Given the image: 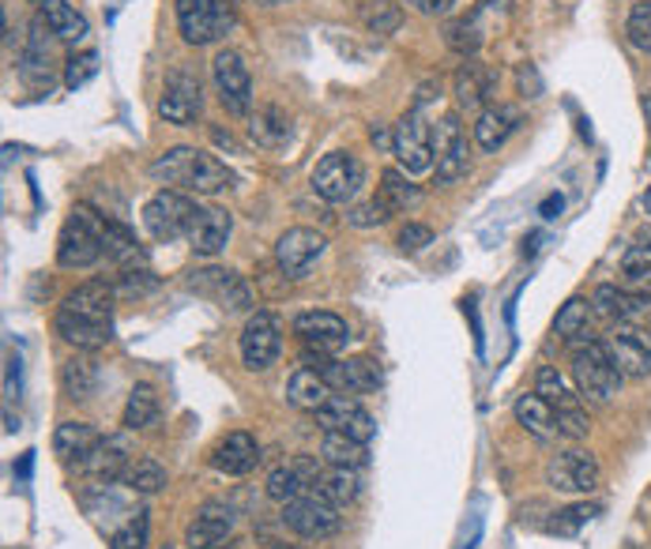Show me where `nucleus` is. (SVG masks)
Instances as JSON below:
<instances>
[{
	"label": "nucleus",
	"instance_id": "obj_33",
	"mask_svg": "<svg viewBox=\"0 0 651 549\" xmlns=\"http://www.w3.org/2000/svg\"><path fill=\"white\" fill-rule=\"evenodd\" d=\"M230 185H234V174L219 163V158L207 155V151H196L189 185H185L189 193H196V196H219V193H226Z\"/></svg>",
	"mask_w": 651,
	"mask_h": 549
},
{
	"label": "nucleus",
	"instance_id": "obj_53",
	"mask_svg": "<svg viewBox=\"0 0 651 549\" xmlns=\"http://www.w3.org/2000/svg\"><path fill=\"white\" fill-rule=\"evenodd\" d=\"M388 207H384V199L377 196V199H369V204H358L351 212V223L354 226H381V223H388Z\"/></svg>",
	"mask_w": 651,
	"mask_h": 549
},
{
	"label": "nucleus",
	"instance_id": "obj_61",
	"mask_svg": "<svg viewBox=\"0 0 651 549\" xmlns=\"http://www.w3.org/2000/svg\"><path fill=\"white\" fill-rule=\"evenodd\" d=\"M272 549H294V546H272Z\"/></svg>",
	"mask_w": 651,
	"mask_h": 549
},
{
	"label": "nucleus",
	"instance_id": "obj_11",
	"mask_svg": "<svg viewBox=\"0 0 651 549\" xmlns=\"http://www.w3.org/2000/svg\"><path fill=\"white\" fill-rule=\"evenodd\" d=\"M610 362L625 381H644L651 373V339L633 324H614V332L603 339Z\"/></svg>",
	"mask_w": 651,
	"mask_h": 549
},
{
	"label": "nucleus",
	"instance_id": "obj_1",
	"mask_svg": "<svg viewBox=\"0 0 651 549\" xmlns=\"http://www.w3.org/2000/svg\"><path fill=\"white\" fill-rule=\"evenodd\" d=\"M114 302L117 291L102 278L95 283L76 286L72 294L65 297V305L57 308V335L65 343H72L76 351H98L114 339Z\"/></svg>",
	"mask_w": 651,
	"mask_h": 549
},
{
	"label": "nucleus",
	"instance_id": "obj_18",
	"mask_svg": "<svg viewBox=\"0 0 651 549\" xmlns=\"http://www.w3.org/2000/svg\"><path fill=\"white\" fill-rule=\"evenodd\" d=\"M204 109V95H200V79L189 76L185 68H177L170 76V84H166V95L159 98V117L166 125H193L196 117H200Z\"/></svg>",
	"mask_w": 651,
	"mask_h": 549
},
{
	"label": "nucleus",
	"instance_id": "obj_26",
	"mask_svg": "<svg viewBox=\"0 0 651 549\" xmlns=\"http://www.w3.org/2000/svg\"><path fill=\"white\" fill-rule=\"evenodd\" d=\"M98 441H102V433H98L95 425H87V422H61V425H57V433H53V452H57L61 463L80 467L83 459L95 452Z\"/></svg>",
	"mask_w": 651,
	"mask_h": 549
},
{
	"label": "nucleus",
	"instance_id": "obj_27",
	"mask_svg": "<svg viewBox=\"0 0 651 549\" xmlns=\"http://www.w3.org/2000/svg\"><path fill=\"white\" fill-rule=\"evenodd\" d=\"M332 399V388L324 381L320 373H313V369H294L290 381H286V403L298 406V411H309L317 414L324 403Z\"/></svg>",
	"mask_w": 651,
	"mask_h": 549
},
{
	"label": "nucleus",
	"instance_id": "obj_3",
	"mask_svg": "<svg viewBox=\"0 0 651 549\" xmlns=\"http://www.w3.org/2000/svg\"><path fill=\"white\" fill-rule=\"evenodd\" d=\"M102 226H106V218H98L91 207H76V212L68 215V223L61 226V237H57V264L68 267V272L91 267L95 259L106 253Z\"/></svg>",
	"mask_w": 651,
	"mask_h": 549
},
{
	"label": "nucleus",
	"instance_id": "obj_56",
	"mask_svg": "<svg viewBox=\"0 0 651 549\" xmlns=\"http://www.w3.org/2000/svg\"><path fill=\"white\" fill-rule=\"evenodd\" d=\"M629 278V291L640 294V297H651V267L648 272H640V275H625Z\"/></svg>",
	"mask_w": 651,
	"mask_h": 549
},
{
	"label": "nucleus",
	"instance_id": "obj_5",
	"mask_svg": "<svg viewBox=\"0 0 651 549\" xmlns=\"http://www.w3.org/2000/svg\"><path fill=\"white\" fill-rule=\"evenodd\" d=\"M196 215V204L189 196H181L177 188H162L144 204V226L155 242H177L181 234H189Z\"/></svg>",
	"mask_w": 651,
	"mask_h": 549
},
{
	"label": "nucleus",
	"instance_id": "obj_10",
	"mask_svg": "<svg viewBox=\"0 0 651 549\" xmlns=\"http://www.w3.org/2000/svg\"><path fill=\"white\" fill-rule=\"evenodd\" d=\"M392 155L400 158L403 174H426L433 166V128L422 121L418 109L400 117L396 133H392Z\"/></svg>",
	"mask_w": 651,
	"mask_h": 549
},
{
	"label": "nucleus",
	"instance_id": "obj_63",
	"mask_svg": "<svg viewBox=\"0 0 651 549\" xmlns=\"http://www.w3.org/2000/svg\"><path fill=\"white\" fill-rule=\"evenodd\" d=\"M166 549H174V546H166Z\"/></svg>",
	"mask_w": 651,
	"mask_h": 549
},
{
	"label": "nucleus",
	"instance_id": "obj_25",
	"mask_svg": "<svg viewBox=\"0 0 651 549\" xmlns=\"http://www.w3.org/2000/svg\"><path fill=\"white\" fill-rule=\"evenodd\" d=\"M648 305H651V297H640L633 291H618V286H610V283L591 294V308L610 324H633L644 316Z\"/></svg>",
	"mask_w": 651,
	"mask_h": 549
},
{
	"label": "nucleus",
	"instance_id": "obj_45",
	"mask_svg": "<svg viewBox=\"0 0 651 549\" xmlns=\"http://www.w3.org/2000/svg\"><path fill=\"white\" fill-rule=\"evenodd\" d=\"M595 516H599V504H569L550 519V535H576Z\"/></svg>",
	"mask_w": 651,
	"mask_h": 549
},
{
	"label": "nucleus",
	"instance_id": "obj_30",
	"mask_svg": "<svg viewBox=\"0 0 651 549\" xmlns=\"http://www.w3.org/2000/svg\"><path fill=\"white\" fill-rule=\"evenodd\" d=\"M42 4V16L46 19V27H49V35L57 38V42H83L87 38V19L76 12L68 0H38Z\"/></svg>",
	"mask_w": 651,
	"mask_h": 549
},
{
	"label": "nucleus",
	"instance_id": "obj_34",
	"mask_svg": "<svg viewBox=\"0 0 651 549\" xmlns=\"http://www.w3.org/2000/svg\"><path fill=\"white\" fill-rule=\"evenodd\" d=\"M159 395H155L151 384H136L132 392H128V403H125V414H121V425L128 433H140V429H151L159 422Z\"/></svg>",
	"mask_w": 651,
	"mask_h": 549
},
{
	"label": "nucleus",
	"instance_id": "obj_29",
	"mask_svg": "<svg viewBox=\"0 0 651 549\" xmlns=\"http://www.w3.org/2000/svg\"><path fill=\"white\" fill-rule=\"evenodd\" d=\"M516 125H520V114L516 109H509V106H486L479 114V121H475V144L482 147V151H497L505 139L516 133Z\"/></svg>",
	"mask_w": 651,
	"mask_h": 549
},
{
	"label": "nucleus",
	"instance_id": "obj_21",
	"mask_svg": "<svg viewBox=\"0 0 651 549\" xmlns=\"http://www.w3.org/2000/svg\"><path fill=\"white\" fill-rule=\"evenodd\" d=\"M234 531V508L219 504V501H207L200 512L189 519L185 527V546L189 549H219L226 538Z\"/></svg>",
	"mask_w": 651,
	"mask_h": 549
},
{
	"label": "nucleus",
	"instance_id": "obj_2",
	"mask_svg": "<svg viewBox=\"0 0 651 549\" xmlns=\"http://www.w3.org/2000/svg\"><path fill=\"white\" fill-rule=\"evenodd\" d=\"M572 381H576V392L584 395L588 403L603 406L618 395L625 376H621L614 362H610L603 339H580V343H572Z\"/></svg>",
	"mask_w": 651,
	"mask_h": 549
},
{
	"label": "nucleus",
	"instance_id": "obj_6",
	"mask_svg": "<svg viewBox=\"0 0 651 549\" xmlns=\"http://www.w3.org/2000/svg\"><path fill=\"white\" fill-rule=\"evenodd\" d=\"M546 482L558 493H595L599 482H603V467L584 448H569V452H558L546 463Z\"/></svg>",
	"mask_w": 651,
	"mask_h": 549
},
{
	"label": "nucleus",
	"instance_id": "obj_52",
	"mask_svg": "<svg viewBox=\"0 0 651 549\" xmlns=\"http://www.w3.org/2000/svg\"><path fill=\"white\" fill-rule=\"evenodd\" d=\"M155 286H159V278H155L151 272H125V278H121V286H117V297H140V294H151Z\"/></svg>",
	"mask_w": 651,
	"mask_h": 549
},
{
	"label": "nucleus",
	"instance_id": "obj_22",
	"mask_svg": "<svg viewBox=\"0 0 651 549\" xmlns=\"http://www.w3.org/2000/svg\"><path fill=\"white\" fill-rule=\"evenodd\" d=\"M128 463H132V444H128L125 437H102V441L95 444V452L80 463V471L87 478H95V482L114 486V482H121Z\"/></svg>",
	"mask_w": 651,
	"mask_h": 549
},
{
	"label": "nucleus",
	"instance_id": "obj_42",
	"mask_svg": "<svg viewBox=\"0 0 651 549\" xmlns=\"http://www.w3.org/2000/svg\"><path fill=\"white\" fill-rule=\"evenodd\" d=\"M535 395L546 399V403L554 406V414H558V411H565V406H576V403H580V395H572V392H569L565 376H561L554 365H542L539 373H535Z\"/></svg>",
	"mask_w": 651,
	"mask_h": 549
},
{
	"label": "nucleus",
	"instance_id": "obj_51",
	"mask_svg": "<svg viewBox=\"0 0 651 549\" xmlns=\"http://www.w3.org/2000/svg\"><path fill=\"white\" fill-rule=\"evenodd\" d=\"M591 433V422L584 414V406H565V411H558V437H569V441H584Z\"/></svg>",
	"mask_w": 651,
	"mask_h": 549
},
{
	"label": "nucleus",
	"instance_id": "obj_49",
	"mask_svg": "<svg viewBox=\"0 0 651 549\" xmlns=\"http://www.w3.org/2000/svg\"><path fill=\"white\" fill-rule=\"evenodd\" d=\"M651 267V226H644L640 234L633 237V245H629V253L621 256V272L625 275H640Z\"/></svg>",
	"mask_w": 651,
	"mask_h": 549
},
{
	"label": "nucleus",
	"instance_id": "obj_19",
	"mask_svg": "<svg viewBox=\"0 0 651 549\" xmlns=\"http://www.w3.org/2000/svg\"><path fill=\"white\" fill-rule=\"evenodd\" d=\"M317 478H320L317 459L298 455V459H290V463L275 467V471L268 474V482H264V489H268V497L275 504H290V501H298V497L309 493V489H317Z\"/></svg>",
	"mask_w": 651,
	"mask_h": 549
},
{
	"label": "nucleus",
	"instance_id": "obj_36",
	"mask_svg": "<svg viewBox=\"0 0 651 549\" xmlns=\"http://www.w3.org/2000/svg\"><path fill=\"white\" fill-rule=\"evenodd\" d=\"M381 199H384V207H388L392 215L411 212V207H418L422 188L411 185L403 169H384V174H381Z\"/></svg>",
	"mask_w": 651,
	"mask_h": 549
},
{
	"label": "nucleus",
	"instance_id": "obj_47",
	"mask_svg": "<svg viewBox=\"0 0 651 549\" xmlns=\"http://www.w3.org/2000/svg\"><path fill=\"white\" fill-rule=\"evenodd\" d=\"M147 512L140 508V512H132V519H128L125 527H117L114 538H110V549H147Z\"/></svg>",
	"mask_w": 651,
	"mask_h": 549
},
{
	"label": "nucleus",
	"instance_id": "obj_40",
	"mask_svg": "<svg viewBox=\"0 0 651 549\" xmlns=\"http://www.w3.org/2000/svg\"><path fill=\"white\" fill-rule=\"evenodd\" d=\"M61 384H65L68 399H76V403H87V399L95 395V388H98V369H95L91 357H72V362H65Z\"/></svg>",
	"mask_w": 651,
	"mask_h": 549
},
{
	"label": "nucleus",
	"instance_id": "obj_23",
	"mask_svg": "<svg viewBox=\"0 0 651 549\" xmlns=\"http://www.w3.org/2000/svg\"><path fill=\"white\" fill-rule=\"evenodd\" d=\"M230 215L223 212V207H196L193 215V226H189V245L196 256H219L226 242H230Z\"/></svg>",
	"mask_w": 651,
	"mask_h": 549
},
{
	"label": "nucleus",
	"instance_id": "obj_44",
	"mask_svg": "<svg viewBox=\"0 0 651 549\" xmlns=\"http://www.w3.org/2000/svg\"><path fill=\"white\" fill-rule=\"evenodd\" d=\"M456 95H460V106H479L482 98L490 95L486 72H482V68H479L475 61L460 68V76H456Z\"/></svg>",
	"mask_w": 651,
	"mask_h": 549
},
{
	"label": "nucleus",
	"instance_id": "obj_39",
	"mask_svg": "<svg viewBox=\"0 0 651 549\" xmlns=\"http://www.w3.org/2000/svg\"><path fill=\"white\" fill-rule=\"evenodd\" d=\"M320 455L328 459L332 467H354V471L369 463L366 444L354 441V437H347V433H324V441H320Z\"/></svg>",
	"mask_w": 651,
	"mask_h": 549
},
{
	"label": "nucleus",
	"instance_id": "obj_37",
	"mask_svg": "<svg viewBox=\"0 0 651 549\" xmlns=\"http://www.w3.org/2000/svg\"><path fill=\"white\" fill-rule=\"evenodd\" d=\"M193 163H196V147H170V151H162V158H155L151 163V177L162 185H189V174H193Z\"/></svg>",
	"mask_w": 651,
	"mask_h": 549
},
{
	"label": "nucleus",
	"instance_id": "obj_4",
	"mask_svg": "<svg viewBox=\"0 0 651 549\" xmlns=\"http://www.w3.org/2000/svg\"><path fill=\"white\" fill-rule=\"evenodd\" d=\"M177 8V27L189 46H211L230 35L234 19V0H174Z\"/></svg>",
	"mask_w": 651,
	"mask_h": 549
},
{
	"label": "nucleus",
	"instance_id": "obj_50",
	"mask_svg": "<svg viewBox=\"0 0 651 549\" xmlns=\"http://www.w3.org/2000/svg\"><path fill=\"white\" fill-rule=\"evenodd\" d=\"M445 42H448L452 49H456L460 57L475 53V49L482 46V35H479L475 19H456V23H448V31H445Z\"/></svg>",
	"mask_w": 651,
	"mask_h": 549
},
{
	"label": "nucleus",
	"instance_id": "obj_15",
	"mask_svg": "<svg viewBox=\"0 0 651 549\" xmlns=\"http://www.w3.org/2000/svg\"><path fill=\"white\" fill-rule=\"evenodd\" d=\"M189 291L219 302L226 313H249L253 308L249 283H245L238 272H226V267H204V272H193Z\"/></svg>",
	"mask_w": 651,
	"mask_h": 549
},
{
	"label": "nucleus",
	"instance_id": "obj_58",
	"mask_svg": "<svg viewBox=\"0 0 651 549\" xmlns=\"http://www.w3.org/2000/svg\"><path fill=\"white\" fill-rule=\"evenodd\" d=\"M369 139H373V144H377V147H384V144H388V147H392V136H388V133H384V128H381V125H373V128H369Z\"/></svg>",
	"mask_w": 651,
	"mask_h": 549
},
{
	"label": "nucleus",
	"instance_id": "obj_55",
	"mask_svg": "<svg viewBox=\"0 0 651 549\" xmlns=\"http://www.w3.org/2000/svg\"><path fill=\"white\" fill-rule=\"evenodd\" d=\"M403 4H411L418 16H448L456 0H403Z\"/></svg>",
	"mask_w": 651,
	"mask_h": 549
},
{
	"label": "nucleus",
	"instance_id": "obj_14",
	"mask_svg": "<svg viewBox=\"0 0 651 549\" xmlns=\"http://www.w3.org/2000/svg\"><path fill=\"white\" fill-rule=\"evenodd\" d=\"M324 234L309 226H290L286 234H279V242H275V264H279V272L286 278H302L309 272L313 264L324 256Z\"/></svg>",
	"mask_w": 651,
	"mask_h": 549
},
{
	"label": "nucleus",
	"instance_id": "obj_16",
	"mask_svg": "<svg viewBox=\"0 0 651 549\" xmlns=\"http://www.w3.org/2000/svg\"><path fill=\"white\" fill-rule=\"evenodd\" d=\"M313 418L320 422L324 433H347V437H354V441H362V444H369L373 433H377V422H373V414L354 395H332Z\"/></svg>",
	"mask_w": 651,
	"mask_h": 549
},
{
	"label": "nucleus",
	"instance_id": "obj_35",
	"mask_svg": "<svg viewBox=\"0 0 651 549\" xmlns=\"http://www.w3.org/2000/svg\"><path fill=\"white\" fill-rule=\"evenodd\" d=\"M121 482L125 489H132V493H140V497H155L159 489H166V467L159 463V459H151V455H140V459H132L128 463V471L121 474Z\"/></svg>",
	"mask_w": 651,
	"mask_h": 549
},
{
	"label": "nucleus",
	"instance_id": "obj_43",
	"mask_svg": "<svg viewBox=\"0 0 651 549\" xmlns=\"http://www.w3.org/2000/svg\"><path fill=\"white\" fill-rule=\"evenodd\" d=\"M362 23H366L369 35L388 38V35L400 31L403 12H400V4H392V0H369V4L362 8Z\"/></svg>",
	"mask_w": 651,
	"mask_h": 549
},
{
	"label": "nucleus",
	"instance_id": "obj_62",
	"mask_svg": "<svg viewBox=\"0 0 651 549\" xmlns=\"http://www.w3.org/2000/svg\"><path fill=\"white\" fill-rule=\"evenodd\" d=\"M272 4H283V0H272Z\"/></svg>",
	"mask_w": 651,
	"mask_h": 549
},
{
	"label": "nucleus",
	"instance_id": "obj_32",
	"mask_svg": "<svg viewBox=\"0 0 651 549\" xmlns=\"http://www.w3.org/2000/svg\"><path fill=\"white\" fill-rule=\"evenodd\" d=\"M313 493H320L324 501L335 504V508H347L358 501L362 493V478L354 467H328V471H320L317 478V489Z\"/></svg>",
	"mask_w": 651,
	"mask_h": 549
},
{
	"label": "nucleus",
	"instance_id": "obj_8",
	"mask_svg": "<svg viewBox=\"0 0 651 549\" xmlns=\"http://www.w3.org/2000/svg\"><path fill=\"white\" fill-rule=\"evenodd\" d=\"M362 166L358 158L347 155V151H332L324 155L317 169H313V193L320 199H328V204H347L354 199V193L362 188Z\"/></svg>",
	"mask_w": 651,
	"mask_h": 549
},
{
	"label": "nucleus",
	"instance_id": "obj_60",
	"mask_svg": "<svg viewBox=\"0 0 651 549\" xmlns=\"http://www.w3.org/2000/svg\"><path fill=\"white\" fill-rule=\"evenodd\" d=\"M644 212L651 215V188H648V196H644Z\"/></svg>",
	"mask_w": 651,
	"mask_h": 549
},
{
	"label": "nucleus",
	"instance_id": "obj_20",
	"mask_svg": "<svg viewBox=\"0 0 651 549\" xmlns=\"http://www.w3.org/2000/svg\"><path fill=\"white\" fill-rule=\"evenodd\" d=\"M46 19L38 16L31 23V38H27L23 53H19V79H23L31 91H49L53 87V53H49L46 38Z\"/></svg>",
	"mask_w": 651,
	"mask_h": 549
},
{
	"label": "nucleus",
	"instance_id": "obj_31",
	"mask_svg": "<svg viewBox=\"0 0 651 549\" xmlns=\"http://www.w3.org/2000/svg\"><path fill=\"white\" fill-rule=\"evenodd\" d=\"M249 139L256 147L279 151V147H286V139H290V117L279 106H260L249 121Z\"/></svg>",
	"mask_w": 651,
	"mask_h": 549
},
{
	"label": "nucleus",
	"instance_id": "obj_46",
	"mask_svg": "<svg viewBox=\"0 0 651 549\" xmlns=\"http://www.w3.org/2000/svg\"><path fill=\"white\" fill-rule=\"evenodd\" d=\"M625 35L633 49L640 53H651V0H640L633 4V12H629V23H625Z\"/></svg>",
	"mask_w": 651,
	"mask_h": 549
},
{
	"label": "nucleus",
	"instance_id": "obj_9",
	"mask_svg": "<svg viewBox=\"0 0 651 549\" xmlns=\"http://www.w3.org/2000/svg\"><path fill=\"white\" fill-rule=\"evenodd\" d=\"M238 346H241L245 369H253V373L272 369L275 357H279V351H283V327H279V321H275V313H268V308L253 313L241 327V343Z\"/></svg>",
	"mask_w": 651,
	"mask_h": 549
},
{
	"label": "nucleus",
	"instance_id": "obj_12",
	"mask_svg": "<svg viewBox=\"0 0 651 549\" xmlns=\"http://www.w3.org/2000/svg\"><path fill=\"white\" fill-rule=\"evenodd\" d=\"M283 523L290 527L294 535L320 542V538L339 531V508L324 501L320 493H305V497H298V501L283 504Z\"/></svg>",
	"mask_w": 651,
	"mask_h": 549
},
{
	"label": "nucleus",
	"instance_id": "obj_28",
	"mask_svg": "<svg viewBox=\"0 0 651 549\" xmlns=\"http://www.w3.org/2000/svg\"><path fill=\"white\" fill-rule=\"evenodd\" d=\"M512 414H516V422L527 429L535 441L542 444H550L558 437V414H554V406L546 403L542 395H520L516 399V406H512Z\"/></svg>",
	"mask_w": 651,
	"mask_h": 549
},
{
	"label": "nucleus",
	"instance_id": "obj_7",
	"mask_svg": "<svg viewBox=\"0 0 651 549\" xmlns=\"http://www.w3.org/2000/svg\"><path fill=\"white\" fill-rule=\"evenodd\" d=\"M211 79L215 91H219V102L230 109L234 117H245L253 109V76L245 68L241 53L234 49H219L211 61Z\"/></svg>",
	"mask_w": 651,
	"mask_h": 549
},
{
	"label": "nucleus",
	"instance_id": "obj_48",
	"mask_svg": "<svg viewBox=\"0 0 651 549\" xmlns=\"http://www.w3.org/2000/svg\"><path fill=\"white\" fill-rule=\"evenodd\" d=\"M98 76V53L95 49H83V53H72L68 57V65H65V84L72 87H83V84H91V79Z\"/></svg>",
	"mask_w": 651,
	"mask_h": 549
},
{
	"label": "nucleus",
	"instance_id": "obj_24",
	"mask_svg": "<svg viewBox=\"0 0 651 549\" xmlns=\"http://www.w3.org/2000/svg\"><path fill=\"white\" fill-rule=\"evenodd\" d=\"M256 463H260V448H256L249 433H226L211 452V467L226 478L253 474Z\"/></svg>",
	"mask_w": 651,
	"mask_h": 549
},
{
	"label": "nucleus",
	"instance_id": "obj_54",
	"mask_svg": "<svg viewBox=\"0 0 651 549\" xmlns=\"http://www.w3.org/2000/svg\"><path fill=\"white\" fill-rule=\"evenodd\" d=\"M426 245H433V229L422 223H407L400 229V248L403 253H422Z\"/></svg>",
	"mask_w": 651,
	"mask_h": 549
},
{
	"label": "nucleus",
	"instance_id": "obj_59",
	"mask_svg": "<svg viewBox=\"0 0 651 549\" xmlns=\"http://www.w3.org/2000/svg\"><path fill=\"white\" fill-rule=\"evenodd\" d=\"M215 144H219V147H238V144H234V136L230 133H223V128H215Z\"/></svg>",
	"mask_w": 651,
	"mask_h": 549
},
{
	"label": "nucleus",
	"instance_id": "obj_57",
	"mask_svg": "<svg viewBox=\"0 0 651 549\" xmlns=\"http://www.w3.org/2000/svg\"><path fill=\"white\" fill-rule=\"evenodd\" d=\"M561 215V196H550L546 204H542V218H558Z\"/></svg>",
	"mask_w": 651,
	"mask_h": 549
},
{
	"label": "nucleus",
	"instance_id": "obj_38",
	"mask_svg": "<svg viewBox=\"0 0 651 549\" xmlns=\"http://www.w3.org/2000/svg\"><path fill=\"white\" fill-rule=\"evenodd\" d=\"M591 313H595V308H591L588 297H569V302L558 308L554 335H561L565 343H580V339H588Z\"/></svg>",
	"mask_w": 651,
	"mask_h": 549
},
{
	"label": "nucleus",
	"instance_id": "obj_13",
	"mask_svg": "<svg viewBox=\"0 0 651 549\" xmlns=\"http://www.w3.org/2000/svg\"><path fill=\"white\" fill-rule=\"evenodd\" d=\"M294 335L305 343V351L317 354H339L351 339V327L343 316L328 313V308H309V313L294 316Z\"/></svg>",
	"mask_w": 651,
	"mask_h": 549
},
{
	"label": "nucleus",
	"instance_id": "obj_41",
	"mask_svg": "<svg viewBox=\"0 0 651 549\" xmlns=\"http://www.w3.org/2000/svg\"><path fill=\"white\" fill-rule=\"evenodd\" d=\"M102 245H106V256L117 259V264H125V267L144 264V248L136 245V237L128 234V229H125L121 223H110V218H106V226H102Z\"/></svg>",
	"mask_w": 651,
	"mask_h": 549
},
{
	"label": "nucleus",
	"instance_id": "obj_17",
	"mask_svg": "<svg viewBox=\"0 0 651 549\" xmlns=\"http://www.w3.org/2000/svg\"><path fill=\"white\" fill-rule=\"evenodd\" d=\"M433 163H437V185H452L467 174V147L456 114H445L433 125Z\"/></svg>",
	"mask_w": 651,
	"mask_h": 549
}]
</instances>
